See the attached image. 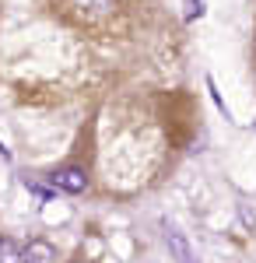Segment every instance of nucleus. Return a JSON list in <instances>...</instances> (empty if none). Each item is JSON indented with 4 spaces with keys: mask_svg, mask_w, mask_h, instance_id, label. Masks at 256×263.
Instances as JSON below:
<instances>
[{
    "mask_svg": "<svg viewBox=\"0 0 256 263\" xmlns=\"http://www.w3.org/2000/svg\"><path fill=\"white\" fill-rule=\"evenodd\" d=\"M49 182H53L57 190H67V193H84V190H88V172L78 168V165H67V168L53 172Z\"/></svg>",
    "mask_w": 256,
    "mask_h": 263,
    "instance_id": "obj_1",
    "label": "nucleus"
},
{
    "mask_svg": "<svg viewBox=\"0 0 256 263\" xmlns=\"http://www.w3.org/2000/svg\"><path fill=\"white\" fill-rule=\"evenodd\" d=\"M165 242H169V249H172V256H176L179 263H200V260H197V253L190 249L186 235H182L179 228H169V232H165Z\"/></svg>",
    "mask_w": 256,
    "mask_h": 263,
    "instance_id": "obj_2",
    "label": "nucleus"
},
{
    "mask_svg": "<svg viewBox=\"0 0 256 263\" xmlns=\"http://www.w3.org/2000/svg\"><path fill=\"white\" fill-rule=\"evenodd\" d=\"M25 263H57V249L46 239H35L25 246Z\"/></svg>",
    "mask_w": 256,
    "mask_h": 263,
    "instance_id": "obj_3",
    "label": "nucleus"
},
{
    "mask_svg": "<svg viewBox=\"0 0 256 263\" xmlns=\"http://www.w3.org/2000/svg\"><path fill=\"white\" fill-rule=\"evenodd\" d=\"M0 263H25V249L7 235L0 239Z\"/></svg>",
    "mask_w": 256,
    "mask_h": 263,
    "instance_id": "obj_4",
    "label": "nucleus"
},
{
    "mask_svg": "<svg viewBox=\"0 0 256 263\" xmlns=\"http://www.w3.org/2000/svg\"><path fill=\"white\" fill-rule=\"evenodd\" d=\"M186 4H190V11H186V18H190V21L204 14V0H186Z\"/></svg>",
    "mask_w": 256,
    "mask_h": 263,
    "instance_id": "obj_5",
    "label": "nucleus"
}]
</instances>
